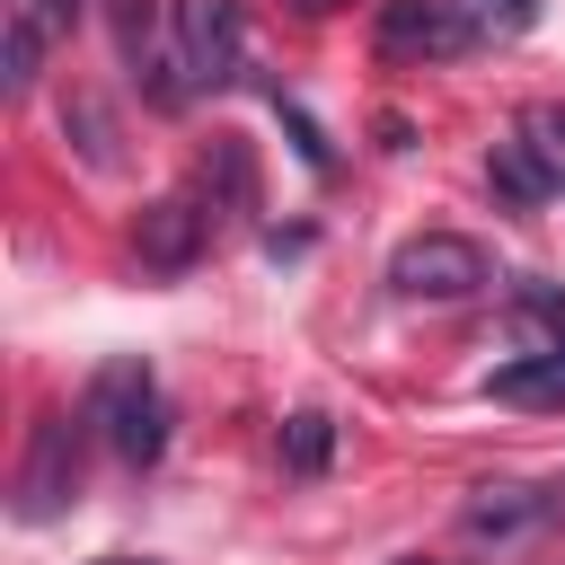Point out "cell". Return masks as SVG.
Wrapping results in <instances>:
<instances>
[{
	"instance_id": "6da1fadb",
	"label": "cell",
	"mask_w": 565,
	"mask_h": 565,
	"mask_svg": "<svg viewBox=\"0 0 565 565\" xmlns=\"http://www.w3.org/2000/svg\"><path fill=\"white\" fill-rule=\"evenodd\" d=\"M88 424H97V441L124 459V468H150L159 450H168V397H159V380H150V362H106L97 380H88Z\"/></svg>"
},
{
	"instance_id": "7a4b0ae2",
	"label": "cell",
	"mask_w": 565,
	"mask_h": 565,
	"mask_svg": "<svg viewBox=\"0 0 565 565\" xmlns=\"http://www.w3.org/2000/svg\"><path fill=\"white\" fill-rule=\"evenodd\" d=\"M486 282H494V265H486V247L459 238V230H424V238H406V247L388 256V291H397V300H477Z\"/></svg>"
},
{
	"instance_id": "3957f363",
	"label": "cell",
	"mask_w": 565,
	"mask_h": 565,
	"mask_svg": "<svg viewBox=\"0 0 565 565\" xmlns=\"http://www.w3.org/2000/svg\"><path fill=\"white\" fill-rule=\"evenodd\" d=\"M79 494V424L71 415H35L26 459H18V521H53Z\"/></svg>"
},
{
	"instance_id": "277c9868",
	"label": "cell",
	"mask_w": 565,
	"mask_h": 565,
	"mask_svg": "<svg viewBox=\"0 0 565 565\" xmlns=\"http://www.w3.org/2000/svg\"><path fill=\"white\" fill-rule=\"evenodd\" d=\"M177 79L185 88L238 79V9L230 0H177Z\"/></svg>"
},
{
	"instance_id": "5b68a950",
	"label": "cell",
	"mask_w": 565,
	"mask_h": 565,
	"mask_svg": "<svg viewBox=\"0 0 565 565\" xmlns=\"http://www.w3.org/2000/svg\"><path fill=\"white\" fill-rule=\"evenodd\" d=\"M203 230H212V212H203L194 194H159V203L132 221V256H141L150 274H185V265L203 256Z\"/></svg>"
},
{
	"instance_id": "8992f818",
	"label": "cell",
	"mask_w": 565,
	"mask_h": 565,
	"mask_svg": "<svg viewBox=\"0 0 565 565\" xmlns=\"http://www.w3.org/2000/svg\"><path fill=\"white\" fill-rule=\"evenodd\" d=\"M556 512H565V486H512V477H503V486H477V494L459 503V530L503 547V539H521V530H539V521H556Z\"/></svg>"
},
{
	"instance_id": "52a82bcc",
	"label": "cell",
	"mask_w": 565,
	"mask_h": 565,
	"mask_svg": "<svg viewBox=\"0 0 565 565\" xmlns=\"http://www.w3.org/2000/svg\"><path fill=\"white\" fill-rule=\"evenodd\" d=\"M380 44H388V53L450 62V53L477 44V26L459 18V0H388V9H380Z\"/></svg>"
},
{
	"instance_id": "ba28073f",
	"label": "cell",
	"mask_w": 565,
	"mask_h": 565,
	"mask_svg": "<svg viewBox=\"0 0 565 565\" xmlns=\"http://www.w3.org/2000/svg\"><path fill=\"white\" fill-rule=\"evenodd\" d=\"M486 397L494 406H565V353H530V362L486 371Z\"/></svg>"
},
{
	"instance_id": "9c48e42d",
	"label": "cell",
	"mask_w": 565,
	"mask_h": 565,
	"mask_svg": "<svg viewBox=\"0 0 565 565\" xmlns=\"http://www.w3.org/2000/svg\"><path fill=\"white\" fill-rule=\"evenodd\" d=\"M44 44H53V26L35 18V0H18V9H9V97H26V88H35Z\"/></svg>"
},
{
	"instance_id": "30bf717a",
	"label": "cell",
	"mask_w": 565,
	"mask_h": 565,
	"mask_svg": "<svg viewBox=\"0 0 565 565\" xmlns=\"http://www.w3.org/2000/svg\"><path fill=\"white\" fill-rule=\"evenodd\" d=\"M327 459H335V424H327L318 406H300V415L282 424V468H291V477H318Z\"/></svg>"
},
{
	"instance_id": "8fae6325",
	"label": "cell",
	"mask_w": 565,
	"mask_h": 565,
	"mask_svg": "<svg viewBox=\"0 0 565 565\" xmlns=\"http://www.w3.org/2000/svg\"><path fill=\"white\" fill-rule=\"evenodd\" d=\"M521 327L539 335V353H565V282H521Z\"/></svg>"
},
{
	"instance_id": "7c38bea8",
	"label": "cell",
	"mask_w": 565,
	"mask_h": 565,
	"mask_svg": "<svg viewBox=\"0 0 565 565\" xmlns=\"http://www.w3.org/2000/svg\"><path fill=\"white\" fill-rule=\"evenodd\" d=\"M459 18L477 26V44H512L539 26V0H459Z\"/></svg>"
},
{
	"instance_id": "4fadbf2b",
	"label": "cell",
	"mask_w": 565,
	"mask_h": 565,
	"mask_svg": "<svg viewBox=\"0 0 565 565\" xmlns=\"http://www.w3.org/2000/svg\"><path fill=\"white\" fill-rule=\"evenodd\" d=\"M494 185H503V194L530 212V203L547 194V168H539V150H530V141H494Z\"/></svg>"
},
{
	"instance_id": "5bb4252c",
	"label": "cell",
	"mask_w": 565,
	"mask_h": 565,
	"mask_svg": "<svg viewBox=\"0 0 565 565\" xmlns=\"http://www.w3.org/2000/svg\"><path fill=\"white\" fill-rule=\"evenodd\" d=\"M521 141L539 150V168H547V185H565V106H556V97L521 115Z\"/></svg>"
},
{
	"instance_id": "9a60e30c",
	"label": "cell",
	"mask_w": 565,
	"mask_h": 565,
	"mask_svg": "<svg viewBox=\"0 0 565 565\" xmlns=\"http://www.w3.org/2000/svg\"><path fill=\"white\" fill-rule=\"evenodd\" d=\"M212 177H221V203H247V150H238V141H221Z\"/></svg>"
},
{
	"instance_id": "2e32d148",
	"label": "cell",
	"mask_w": 565,
	"mask_h": 565,
	"mask_svg": "<svg viewBox=\"0 0 565 565\" xmlns=\"http://www.w3.org/2000/svg\"><path fill=\"white\" fill-rule=\"evenodd\" d=\"M35 18H44L53 35H71V26H79V0H35Z\"/></svg>"
},
{
	"instance_id": "e0dca14e",
	"label": "cell",
	"mask_w": 565,
	"mask_h": 565,
	"mask_svg": "<svg viewBox=\"0 0 565 565\" xmlns=\"http://www.w3.org/2000/svg\"><path fill=\"white\" fill-rule=\"evenodd\" d=\"M388 565H459V556H433V547H406V556H388Z\"/></svg>"
},
{
	"instance_id": "ac0fdd59",
	"label": "cell",
	"mask_w": 565,
	"mask_h": 565,
	"mask_svg": "<svg viewBox=\"0 0 565 565\" xmlns=\"http://www.w3.org/2000/svg\"><path fill=\"white\" fill-rule=\"evenodd\" d=\"M300 9H318V18H327V9H353V0H300Z\"/></svg>"
},
{
	"instance_id": "d6986e66",
	"label": "cell",
	"mask_w": 565,
	"mask_h": 565,
	"mask_svg": "<svg viewBox=\"0 0 565 565\" xmlns=\"http://www.w3.org/2000/svg\"><path fill=\"white\" fill-rule=\"evenodd\" d=\"M97 565H150V556H97Z\"/></svg>"
}]
</instances>
